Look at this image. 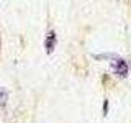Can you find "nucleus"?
<instances>
[{"label": "nucleus", "instance_id": "f257e3e1", "mask_svg": "<svg viewBox=\"0 0 131 123\" xmlns=\"http://www.w3.org/2000/svg\"><path fill=\"white\" fill-rule=\"evenodd\" d=\"M113 71H115L116 76L126 77V74H128V66H126V63L121 59V57H118V59L115 61V64H113Z\"/></svg>", "mask_w": 131, "mask_h": 123}, {"label": "nucleus", "instance_id": "f03ea898", "mask_svg": "<svg viewBox=\"0 0 131 123\" xmlns=\"http://www.w3.org/2000/svg\"><path fill=\"white\" fill-rule=\"evenodd\" d=\"M56 33L54 31H49L48 33V36H46V41H44V48H46V53L48 54H51L52 51H54V48H56Z\"/></svg>", "mask_w": 131, "mask_h": 123}, {"label": "nucleus", "instance_id": "7ed1b4c3", "mask_svg": "<svg viewBox=\"0 0 131 123\" xmlns=\"http://www.w3.org/2000/svg\"><path fill=\"white\" fill-rule=\"evenodd\" d=\"M93 57H95V59H118V56L112 54V53H106V54H95Z\"/></svg>", "mask_w": 131, "mask_h": 123}, {"label": "nucleus", "instance_id": "20e7f679", "mask_svg": "<svg viewBox=\"0 0 131 123\" xmlns=\"http://www.w3.org/2000/svg\"><path fill=\"white\" fill-rule=\"evenodd\" d=\"M5 102H7V92L0 89V105H5Z\"/></svg>", "mask_w": 131, "mask_h": 123}, {"label": "nucleus", "instance_id": "39448f33", "mask_svg": "<svg viewBox=\"0 0 131 123\" xmlns=\"http://www.w3.org/2000/svg\"><path fill=\"white\" fill-rule=\"evenodd\" d=\"M108 113V100H105V104H103V115Z\"/></svg>", "mask_w": 131, "mask_h": 123}]
</instances>
